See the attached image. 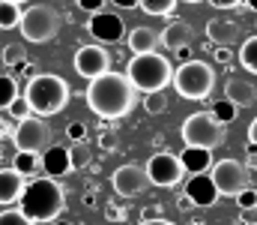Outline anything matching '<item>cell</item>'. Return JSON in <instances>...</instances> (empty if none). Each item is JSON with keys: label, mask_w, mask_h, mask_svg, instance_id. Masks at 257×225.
I'll list each match as a JSON object with an SVG mask.
<instances>
[{"label": "cell", "mask_w": 257, "mask_h": 225, "mask_svg": "<svg viewBox=\"0 0 257 225\" xmlns=\"http://www.w3.org/2000/svg\"><path fill=\"white\" fill-rule=\"evenodd\" d=\"M183 141L186 147H206L215 150L227 141V126L212 111H194L183 120Z\"/></svg>", "instance_id": "5"}, {"label": "cell", "mask_w": 257, "mask_h": 225, "mask_svg": "<svg viewBox=\"0 0 257 225\" xmlns=\"http://www.w3.org/2000/svg\"><path fill=\"white\" fill-rule=\"evenodd\" d=\"M174 90L183 96V99H206L212 96L215 90V69L206 63V60H189V63H180V69H174Z\"/></svg>", "instance_id": "6"}, {"label": "cell", "mask_w": 257, "mask_h": 225, "mask_svg": "<svg viewBox=\"0 0 257 225\" xmlns=\"http://www.w3.org/2000/svg\"><path fill=\"white\" fill-rule=\"evenodd\" d=\"M72 63H75V72L81 75V78H87V81L111 72V54H108L99 42L81 45V48L75 51V60H72Z\"/></svg>", "instance_id": "11"}, {"label": "cell", "mask_w": 257, "mask_h": 225, "mask_svg": "<svg viewBox=\"0 0 257 225\" xmlns=\"http://www.w3.org/2000/svg\"><path fill=\"white\" fill-rule=\"evenodd\" d=\"M144 219H159V207H144Z\"/></svg>", "instance_id": "44"}, {"label": "cell", "mask_w": 257, "mask_h": 225, "mask_svg": "<svg viewBox=\"0 0 257 225\" xmlns=\"http://www.w3.org/2000/svg\"><path fill=\"white\" fill-rule=\"evenodd\" d=\"M206 3H212L215 9H236V6H242L245 0H206Z\"/></svg>", "instance_id": "37"}, {"label": "cell", "mask_w": 257, "mask_h": 225, "mask_svg": "<svg viewBox=\"0 0 257 225\" xmlns=\"http://www.w3.org/2000/svg\"><path fill=\"white\" fill-rule=\"evenodd\" d=\"M236 111H239V108H236V105H233V102H230L227 96H224V99H218V102L212 105V114H215V117H218V120H221L224 126L236 120Z\"/></svg>", "instance_id": "28"}, {"label": "cell", "mask_w": 257, "mask_h": 225, "mask_svg": "<svg viewBox=\"0 0 257 225\" xmlns=\"http://www.w3.org/2000/svg\"><path fill=\"white\" fill-rule=\"evenodd\" d=\"M18 96V84L12 75H0V111H6L12 105V99Z\"/></svg>", "instance_id": "27"}, {"label": "cell", "mask_w": 257, "mask_h": 225, "mask_svg": "<svg viewBox=\"0 0 257 225\" xmlns=\"http://www.w3.org/2000/svg\"><path fill=\"white\" fill-rule=\"evenodd\" d=\"M212 180L224 198H236L239 192H245L251 186V171L239 159H218L212 165Z\"/></svg>", "instance_id": "8"}, {"label": "cell", "mask_w": 257, "mask_h": 225, "mask_svg": "<svg viewBox=\"0 0 257 225\" xmlns=\"http://www.w3.org/2000/svg\"><path fill=\"white\" fill-rule=\"evenodd\" d=\"M212 54H215L218 63H230V51L227 48H212Z\"/></svg>", "instance_id": "38"}, {"label": "cell", "mask_w": 257, "mask_h": 225, "mask_svg": "<svg viewBox=\"0 0 257 225\" xmlns=\"http://www.w3.org/2000/svg\"><path fill=\"white\" fill-rule=\"evenodd\" d=\"M12 69H15V72H21V75H30V72H33V63H30V60H21V63H18V66H12Z\"/></svg>", "instance_id": "40"}, {"label": "cell", "mask_w": 257, "mask_h": 225, "mask_svg": "<svg viewBox=\"0 0 257 225\" xmlns=\"http://www.w3.org/2000/svg\"><path fill=\"white\" fill-rule=\"evenodd\" d=\"M48 225H72V222H66V219H54V222H48Z\"/></svg>", "instance_id": "47"}, {"label": "cell", "mask_w": 257, "mask_h": 225, "mask_svg": "<svg viewBox=\"0 0 257 225\" xmlns=\"http://www.w3.org/2000/svg\"><path fill=\"white\" fill-rule=\"evenodd\" d=\"M138 225H174L171 219H144V222H138Z\"/></svg>", "instance_id": "45"}, {"label": "cell", "mask_w": 257, "mask_h": 225, "mask_svg": "<svg viewBox=\"0 0 257 225\" xmlns=\"http://www.w3.org/2000/svg\"><path fill=\"white\" fill-rule=\"evenodd\" d=\"M21 3H12V0H0V30H15L21 24Z\"/></svg>", "instance_id": "23"}, {"label": "cell", "mask_w": 257, "mask_h": 225, "mask_svg": "<svg viewBox=\"0 0 257 225\" xmlns=\"http://www.w3.org/2000/svg\"><path fill=\"white\" fill-rule=\"evenodd\" d=\"M159 36H162V48H168V51L189 48V45H192V39H194L189 21H183V18H174L171 24H165V30H162Z\"/></svg>", "instance_id": "17"}, {"label": "cell", "mask_w": 257, "mask_h": 225, "mask_svg": "<svg viewBox=\"0 0 257 225\" xmlns=\"http://www.w3.org/2000/svg\"><path fill=\"white\" fill-rule=\"evenodd\" d=\"M12 3H24V0H12Z\"/></svg>", "instance_id": "50"}, {"label": "cell", "mask_w": 257, "mask_h": 225, "mask_svg": "<svg viewBox=\"0 0 257 225\" xmlns=\"http://www.w3.org/2000/svg\"><path fill=\"white\" fill-rule=\"evenodd\" d=\"M186 3H203V0H186Z\"/></svg>", "instance_id": "49"}, {"label": "cell", "mask_w": 257, "mask_h": 225, "mask_svg": "<svg viewBox=\"0 0 257 225\" xmlns=\"http://www.w3.org/2000/svg\"><path fill=\"white\" fill-rule=\"evenodd\" d=\"M111 3H117V6H123V9H135L141 0H111Z\"/></svg>", "instance_id": "43"}, {"label": "cell", "mask_w": 257, "mask_h": 225, "mask_svg": "<svg viewBox=\"0 0 257 225\" xmlns=\"http://www.w3.org/2000/svg\"><path fill=\"white\" fill-rule=\"evenodd\" d=\"M105 219H108V222H126V207L120 210L117 204H108V207H105Z\"/></svg>", "instance_id": "35"}, {"label": "cell", "mask_w": 257, "mask_h": 225, "mask_svg": "<svg viewBox=\"0 0 257 225\" xmlns=\"http://www.w3.org/2000/svg\"><path fill=\"white\" fill-rule=\"evenodd\" d=\"M189 225H200V222H189Z\"/></svg>", "instance_id": "51"}, {"label": "cell", "mask_w": 257, "mask_h": 225, "mask_svg": "<svg viewBox=\"0 0 257 225\" xmlns=\"http://www.w3.org/2000/svg\"><path fill=\"white\" fill-rule=\"evenodd\" d=\"M177 3H180V0H141L138 6H141L147 15H156V18H168V15H174Z\"/></svg>", "instance_id": "25"}, {"label": "cell", "mask_w": 257, "mask_h": 225, "mask_svg": "<svg viewBox=\"0 0 257 225\" xmlns=\"http://www.w3.org/2000/svg\"><path fill=\"white\" fill-rule=\"evenodd\" d=\"M144 111L147 114H165L168 111V105H171V99L165 96V90H156V93H144Z\"/></svg>", "instance_id": "26"}, {"label": "cell", "mask_w": 257, "mask_h": 225, "mask_svg": "<svg viewBox=\"0 0 257 225\" xmlns=\"http://www.w3.org/2000/svg\"><path fill=\"white\" fill-rule=\"evenodd\" d=\"M236 60L242 63V69H248V72L257 75V36L242 39V45H239V51H236Z\"/></svg>", "instance_id": "24"}, {"label": "cell", "mask_w": 257, "mask_h": 225, "mask_svg": "<svg viewBox=\"0 0 257 225\" xmlns=\"http://www.w3.org/2000/svg\"><path fill=\"white\" fill-rule=\"evenodd\" d=\"M174 54H177V60H180V63H189V60H194L192 48H180V51H174Z\"/></svg>", "instance_id": "39"}, {"label": "cell", "mask_w": 257, "mask_h": 225, "mask_svg": "<svg viewBox=\"0 0 257 225\" xmlns=\"http://www.w3.org/2000/svg\"><path fill=\"white\" fill-rule=\"evenodd\" d=\"M251 225H257V222H251Z\"/></svg>", "instance_id": "52"}, {"label": "cell", "mask_w": 257, "mask_h": 225, "mask_svg": "<svg viewBox=\"0 0 257 225\" xmlns=\"http://www.w3.org/2000/svg\"><path fill=\"white\" fill-rule=\"evenodd\" d=\"M21 60H24V51H21L18 45H6V48H3V63H6V66H18Z\"/></svg>", "instance_id": "34"}, {"label": "cell", "mask_w": 257, "mask_h": 225, "mask_svg": "<svg viewBox=\"0 0 257 225\" xmlns=\"http://www.w3.org/2000/svg\"><path fill=\"white\" fill-rule=\"evenodd\" d=\"M24 96L33 108V114L39 117H51L60 114L69 102V84L60 75H33L24 87Z\"/></svg>", "instance_id": "4"}, {"label": "cell", "mask_w": 257, "mask_h": 225, "mask_svg": "<svg viewBox=\"0 0 257 225\" xmlns=\"http://www.w3.org/2000/svg\"><path fill=\"white\" fill-rule=\"evenodd\" d=\"M126 75L138 93H156V90H165L168 84H174L171 60L159 51L132 54V60L126 63Z\"/></svg>", "instance_id": "3"}, {"label": "cell", "mask_w": 257, "mask_h": 225, "mask_svg": "<svg viewBox=\"0 0 257 225\" xmlns=\"http://www.w3.org/2000/svg\"><path fill=\"white\" fill-rule=\"evenodd\" d=\"M87 33H90L99 45H105V42H120L123 36H128L126 21H123L117 12H96V15H90Z\"/></svg>", "instance_id": "13"}, {"label": "cell", "mask_w": 257, "mask_h": 225, "mask_svg": "<svg viewBox=\"0 0 257 225\" xmlns=\"http://www.w3.org/2000/svg\"><path fill=\"white\" fill-rule=\"evenodd\" d=\"M18 204L33 222H54V219H60L66 207V189L60 186L57 177H48V174L33 177Z\"/></svg>", "instance_id": "2"}, {"label": "cell", "mask_w": 257, "mask_h": 225, "mask_svg": "<svg viewBox=\"0 0 257 225\" xmlns=\"http://www.w3.org/2000/svg\"><path fill=\"white\" fill-rule=\"evenodd\" d=\"M248 141H251V144L257 147V117L251 120V126H248Z\"/></svg>", "instance_id": "42"}, {"label": "cell", "mask_w": 257, "mask_h": 225, "mask_svg": "<svg viewBox=\"0 0 257 225\" xmlns=\"http://www.w3.org/2000/svg\"><path fill=\"white\" fill-rule=\"evenodd\" d=\"M6 135H12V129H9L6 120H0V138H6Z\"/></svg>", "instance_id": "46"}, {"label": "cell", "mask_w": 257, "mask_h": 225, "mask_svg": "<svg viewBox=\"0 0 257 225\" xmlns=\"http://www.w3.org/2000/svg\"><path fill=\"white\" fill-rule=\"evenodd\" d=\"M6 111H9V117H12V120H18V123H21V120H27V117L33 114V108H30V102H27V96H24V93H21V96H15V99H12V105H9Z\"/></svg>", "instance_id": "29"}, {"label": "cell", "mask_w": 257, "mask_h": 225, "mask_svg": "<svg viewBox=\"0 0 257 225\" xmlns=\"http://www.w3.org/2000/svg\"><path fill=\"white\" fill-rule=\"evenodd\" d=\"M245 165H248V168H257V147L254 144L248 147V162H245Z\"/></svg>", "instance_id": "41"}, {"label": "cell", "mask_w": 257, "mask_h": 225, "mask_svg": "<svg viewBox=\"0 0 257 225\" xmlns=\"http://www.w3.org/2000/svg\"><path fill=\"white\" fill-rule=\"evenodd\" d=\"M12 141L18 150H48L54 141H51V126L39 117V114H30L27 120H21L15 129H12Z\"/></svg>", "instance_id": "9"}, {"label": "cell", "mask_w": 257, "mask_h": 225, "mask_svg": "<svg viewBox=\"0 0 257 225\" xmlns=\"http://www.w3.org/2000/svg\"><path fill=\"white\" fill-rule=\"evenodd\" d=\"M0 225H36L24 210H3L0 213Z\"/></svg>", "instance_id": "31"}, {"label": "cell", "mask_w": 257, "mask_h": 225, "mask_svg": "<svg viewBox=\"0 0 257 225\" xmlns=\"http://www.w3.org/2000/svg\"><path fill=\"white\" fill-rule=\"evenodd\" d=\"M224 96L236 105V108H251L257 102V87L245 78H230L224 84Z\"/></svg>", "instance_id": "19"}, {"label": "cell", "mask_w": 257, "mask_h": 225, "mask_svg": "<svg viewBox=\"0 0 257 225\" xmlns=\"http://www.w3.org/2000/svg\"><path fill=\"white\" fill-rule=\"evenodd\" d=\"M147 174H150V183H153V186L171 189V186H177V183L183 180L186 165H183V159L174 156V153H156V156H150V162H147Z\"/></svg>", "instance_id": "10"}, {"label": "cell", "mask_w": 257, "mask_h": 225, "mask_svg": "<svg viewBox=\"0 0 257 225\" xmlns=\"http://www.w3.org/2000/svg\"><path fill=\"white\" fill-rule=\"evenodd\" d=\"M27 177L15 168H0V204H15L21 201L24 189H27Z\"/></svg>", "instance_id": "16"}, {"label": "cell", "mask_w": 257, "mask_h": 225, "mask_svg": "<svg viewBox=\"0 0 257 225\" xmlns=\"http://www.w3.org/2000/svg\"><path fill=\"white\" fill-rule=\"evenodd\" d=\"M84 96H87V105H90V111L96 117H102V120H120V117H126L128 111L135 108L138 90L128 81V75L105 72L87 84Z\"/></svg>", "instance_id": "1"}, {"label": "cell", "mask_w": 257, "mask_h": 225, "mask_svg": "<svg viewBox=\"0 0 257 225\" xmlns=\"http://www.w3.org/2000/svg\"><path fill=\"white\" fill-rule=\"evenodd\" d=\"M233 201H236V207H239V210H257V189L248 186V189H245V192H239Z\"/></svg>", "instance_id": "32"}, {"label": "cell", "mask_w": 257, "mask_h": 225, "mask_svg": "<svg viewBox=\"0 0 257 225\" xmlns=\"http://www.w3.org/2000/svg\"><path fill=\"white\" fill-rule=\"evenodd\" d=\"M186 195H189V201H192L194 207H212L221 198V192H218V186L212 180V171H197V174H192L189 183H186Z\"/></svg>", "instance_id": "14"}, {"label": "cell", "mask_w": 257, "mask_h": 225, "mask_svg": "<svg viewBox=\"0 0 257 225\" xmlns=\"http://www.w3.org/2000/svg\"><path fill=\"white\" fill-rule=\"evenodd\" d=\"M111 183H114V192L120 198H138L141 192H147V186H153L150 183V174H147V165H135V162L120 165L114 171Z\"/></svg>", "instance_id": "12"}, {"label": "cell", "mask_w": 257, "mask_h": 225, "mask_svg": "<svg viewBox=\"0 0 257 225\" xmlns=\"http://www.w3.org/2000/svg\"><path fill=\"white\" fill-rule=\"evenodd\" d=\"M69 156H72V171L75 168H84L87 162H90V147H87V141H75L72 147H69Z\"/></svg>", "instance_id": "30"}, {"label": "cell", "mask_w": 257, "mask_h": 225, "mask_svg": "<svg viewBox=\"0 0 257 225\" xmlns=\"http://www.w3.org/2000/svg\"><path fill=\"white\" fill-rule=\"evenodd\" d=\"M66 135H69L72 144H75V141H87V126H84L81 120H72V123L66 126Z\"/></svg>", "instance_id": "33"}, {"label": "cell", "mask_w": 257, "mask_h": 225, "mask_svg": "<svg viewBox=\"0 0 257 225\" xmlns=\"http://www.w3.org/2000/svg\"><path fill=\"white\" fill-rule=\"evenodd\" d=\"M78 6H81L84 12H90V15H96V12H102V6H105V0H78Z\"/></svg>", "instance_id": "36"}, {"label": "cell", "mask_w": 257, "mask_h": 225, "mask_svg": "<svg viewBox=\"0 0 257 225\" xmlns=\"http://www.w3.org/2000/svg\"><path fill=\"white\" fill-rule=\"evenodd\" d=\"M42 171H48V177H63V174H69V171H72L69 147L51 144L48 150H42Z\"/></svg>", "instance_id": "18"}, {"label": "cell", "mask_w": 257, "mask_h": 225, "mask_svg": "<svg viewBox=\"0 0 257 225\" xmlns=\"http://www.w3.org/2000/svg\"><path fill=\"white\" fill-rule=\"evenodd\" d=\"M126 42L132 48V54H144V51H156L162 45V36L153 27H135V30H128Z\"/></svg>", "instance_id": "20"}, {"label": "cell", "mask_w": 257, "mask_h": 225, "mask_svg": "<svg viewBox=\"0 0 257 225\" xmlns=\"http://www.w3.org/2000/svg\"><path fill=\"white\" fill-rule=\"evenodd\" d=\"M206 39L215 48H227L239 39V24L233 18H212V21H206Z\"/></svg>", "instance_id": "15"}, {"label": "cell", "mask_w": 257, "mask_h": 225, "mask_svg": "<svg viewBox=\"0 0 257 225\" xmlns=\"http://www.w3.org/2000/svg\"><path fill=\"white\" fill-rule=\"evenodd\" d=\"M12 168L33 180V177H39V171H42V156H39L36 150H15V156H12Z\"/></svg>", "instance_id": "21"}, {"label": "cell", "mask_w": 257, "mask_h": 225, "mask_svg": "<svg viewBox=\"0 0 257 225\" xmlns=\"http://www.w3.org/2000/svg\"><path fill=\"white\" fill-rule=\"evenodd\" d=\"M60 24H63V18H60V12H57L54 6L36 3V6H27V9H24L18 30H21V36H24V42L45 45V42H51V39L60 33Z\"/></svg>", "instance_id": "7"}, {"label": "cell", "mask_w": 257, "mask_h": 225, "mask_svg": "<svg viewBox=\"0 0 257 225\" xmlns=\"http://www.w3.org/2000/svg\"><path fill=\"white\" fill-rule=\"evenodd\" d=\"M180 159H183L186 171H192V174L212 168V150H206V147H186L180 153Z\"/></svg>", "instance_id": "22"}, {"label": "cell", "mask_w": 257, "mask_h": 225, "mask_svg": "<svg viewBox=\"0 0 257 225\" xmlns=\"http://www.w3.org/2000/svg\"><path fill=\"white\" fill-rule=\"evenodd\" d=\"M245 6H251V9L257 12V0H245Z\"/></svg>", "instance_id": "48"}]
</instances>
